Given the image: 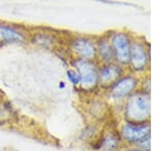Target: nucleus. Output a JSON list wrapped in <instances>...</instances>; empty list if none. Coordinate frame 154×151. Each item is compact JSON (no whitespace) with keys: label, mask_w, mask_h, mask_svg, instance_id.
Instances as JSON below:
<instances>
[{"label":"nucleus","mask_w":154,"mask_h":151,"mask_svg":"<svg viewBox=\"0 0 154 151\" xmlns=\"http://www.w3.org/2000/svg\"><path fill=\"white\" fill-rule=\"evenodd\" d=\"M140 85L141 77L126 71L110 87L104 90V97L109 105H112L113 107H119L121 110L125 101L138 89H140Z\"/></svg>","instance_id":"f257e3e1"},{"label":"nucleus","mask_w":154,"mask_h":151,"mask_svg":"<svg viewBox=\"0 0 154 151\" xmlns=\"http://www.w3.org/2000/svg\"><path fill=\"white\" fill-rule=\"evenodd\" d=\"M120 111L125 122H150V92L138 89L125 101Z\"/></svg>","instance_id":"f03ea898"},{"label":"nucleus","mask_w":154,"mask_h":151,"mask_svg":"<svg viewBox=\"0 0 154 151\" xmlns=\"http://www.w3.org/2000/svg\"><path fill=\"white\" fill-rule=\"evenodd\" d=\"M117 131L123 145L138 146L143 149L150 150V122L131 123L123 121Z\"/></svg>","instance_id":"7ed1b4c3"},{"label":"nucleus","mask_w":154,"mask_h":151,"mask_svg":"<svg viewBox=\"0 0 154 151\" xmlns=\"http://www.w3.org/2000/svg\"><path fill=\"white\" fill-rule=\"evenodd\" d=\"M71 68H73L79 77L80 85L78 89L84 94H95L99 90V62L88 59H71Z\"/></svg>","instance_id":"20e7f679"},{"label":"nucleus","mask_w":154,"mask_h":151,"mask_svg":"<svg viewBox=\"0 0 154 151\" xmlns=\"http://www.w3.org/2000/svg\"><path fill=\"white\" fill-rule=\"evenodd\" d=\"M150 68V45L143 37L134 36L128 71L137 76L145 75Z\"/></svg>","instance_id":"39448f33"},{"label":"nucleus","mask_w":154,"mask_h":151,"mask_svg":"<svg viewBox=\"0 0 154 151\" xmlns=\"http://www.w3.org/2000/svg\"><path fill=\"white\" fill-rule=\"evenodd\" d=\"M66 49L72 58L97 60L96 37L74 34L68 36L64 41Z\"/></svg>","instance_id":"423d86ee"},{"label":"nucleus","mask_w":154,"mask_h":151,"mask_svg":"<svg viewBox=\"0 0 154 151\" xmlns=\"http://www.w3.org/2000/svg\"><path fill=\"white\" fill-rule=\"evenodd\" d=\"M108 35L113 49L115 62L128 68L134 35L125 30H113L108 32Z\"/></svg>","instance_id":"0eeeda50"},{"label":"nucleus","mask_w":154,"mask_h":151,"mask_svg":"<svg viewBox=\"0 0 154 151\" xmlns=\"http://www.w3.org/2000/svg\"><path fill=\"white\" fill-rule=\"evenodd\" d=\"M64 41L65 39L63 40L59 33L49 29L38 28L29 32L28 43L43 50H56Z\"/></svg>","instance_id":"6e6552de"},{"label":"nucleus","mask_w":154,"mask_h":151,"mask_svg":"<svg viewBox=\"0 0 154 151\" xmlns=\"http://www.w3.org/2000/svg\"><path fill=\"white\" fill-rule=\"evenodd\" d=\"M29 32L23 25L0 22V45H22L28 43Z\"/></svg>","instance_id":"1a4fd4ad"},{"label":"nucleus","mask_w":154,"mask_h":151,"mask_svg":"<svg viewBox=\"0 0 154 151\" xmlns=\"http://www.w3.org/2000/svg\"><path fill=\"white\" fill-rule=\"evenodd\" d=\"M126 71L128 68L115 61L109 63H99V88L103 91L106 90Z\"/></svg>","instance_id":"9d476101"},{"label":"nucleus","mask_w":154,"mask_h":151,"mask_svg":"<svg viewBox=\"0 0 154 151\" xmlns=\"http://www.w3.org/2000/svg\"><path fill=\"white\" fill-rule=\"evenodd\" d=\"M91 147L94 151H120L123 147V143L117 130H108L100 134L97 139H94Z\"/></svg>","instance_id":"9b49d317"},{"label":"nucleus","mask_w":154,"mask_h":151,"mask_svg":"<svg viewBox=\"0 0 154 151\" xmlns=\"http://www.w3.org/2000/svg\"><path fill=\"white\" fill-rule=\"evenodd\" d=\"M96 48H97V61L99 63L114 62V53L111 46L108 33L96 37Z\"/></svg>","instance_id":"f8f14e48"},{"label":"nucleus","mask_w":154,"mask_h":151,"mask_svg":"<svg viewBox=\"0 0 154 151\" xmlns=\"http://www.w3.org/2000/svg\"><path fill=\"white\" fill-rule=\"evenodd\" d=\"M109 107H110V105L107 102L105 97H96L93 95V98L86 104L85 109L93 120L101 121L102 118L106 116Z\"/></svg>","instance_id":"ddd939ff"},{"label":"nucleus","mask_w":154,"mask_h":151,"mask_svg":"<svg viewBox=\"0 0 154 151\" xmlns=\"http://www.w3.org/2000/svg\"><path fill=\"white\" fill-rule=\"evenodd\" d=\"M17 118V112L8 101L0 102V126L9 125Z\"/></svg>","instance_id":"4468645a"},{"label":"nucleus","mask_w":154,"mask_h":151,"mask_svg":"<svg viewBox=\"0 0 154 151\" xmlns=\"http://www.w3.org/2000/svg\"><path fill=\"white\" fill-rule=\"evenodd\" d=\"M66 76L67 79H68L69 83L71 84L72 86L78 88L79 85H80V77H79L78 73L74 70L73 68H69L66 71Z\"/></svg>","instance_id":"2eb2a0df"},{"label":"nucleus","mask_w":154,"mask_h":151,"mask_svg":"<svg viewBox=\"0 0 154 151\" xmlns=\"http://www.w3.org/2000/svg\"><path fill=\"white\" fill-rule=\"evenodd\" d=\"M120 151H150V150L143 149V148H140L138 146H125Z\"/></svg>","instance_id":"dca6fc26"},{"label":"nucleus","mask_w":154,"mask_h":151,"mask_svg":"<svg viewBox=\"0 0 154 151\" xmlns=\"http://www.w3.org/2000/svg\"><path fill=\"white\" fill-rule=\"evenodd\" d=\"M3 100H4V99H3V94L0 92V102H2Z\"/></svg>","instance_id":"f3484780"},{"label":"nucleus","mask_w":154,"mask_h":151,"mask_svg":"<svg viewBox=\"0 0 154 151\" xmlns=\"http://www.w3.org/2000/svg\"><path fill=\"white\" fill-rule=\"evenodd\" d=\"M98 151H109V150H98Z\"/></svg>","instance_id":"a211bd4d"}]
</instances>
